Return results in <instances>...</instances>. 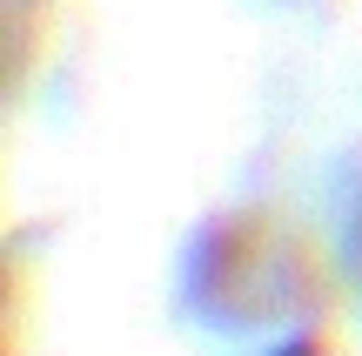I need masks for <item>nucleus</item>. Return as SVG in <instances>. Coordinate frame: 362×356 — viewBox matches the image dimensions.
Listing matches in <instances>:
<instances>
[{"instance_id": "obj_1", "label": "nucleus", "mask_w": 362, "mask_h": 356, "mask_svg": "<svg viewBox=\"0 0 362 356\" xmlns=\"http://www.w3.org/2000/svg\"><path fill=\"white\" fill-rule=\"evenodd\" d=\"M262 356H322V343H309V336H288V343L262 350Z\"/></svg>"}]
</instances>
